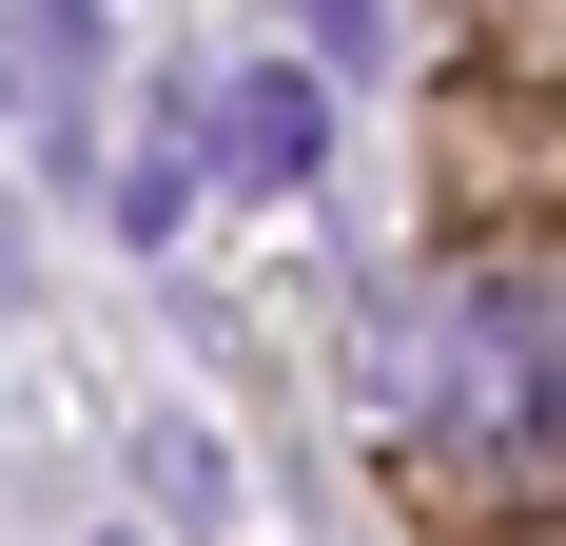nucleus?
Masks as SVG:
<instances>
[{"label": "nucleus", "mask_w": 566, "mask_h": 546, "mask_svg": "<svg viewBox=\"0 0 566 546\" xmlns=\"http://www.w3.org/2000/svg\"><path fill=\"white\" fill-rule=\"evenodd\" d=\"M216 137H234V196H293V176H313V78H234V98H216Z\"/></svg>", "instance_id": "f257e3e1"}, {"label": "nucleus", "mask_w": 566, "mask_h": 546, "mask_svg": "<svg viewBox=\"0 0 566 546\" xmlns=\"http://www.w3.org/2000/svg\"><path fill=\"white\" fill-rule=\"evenodd\" d=\"M313 20V59H391V0H293Z\"/></svg>", "instance_id": "f03ea898"}]
</instances>
